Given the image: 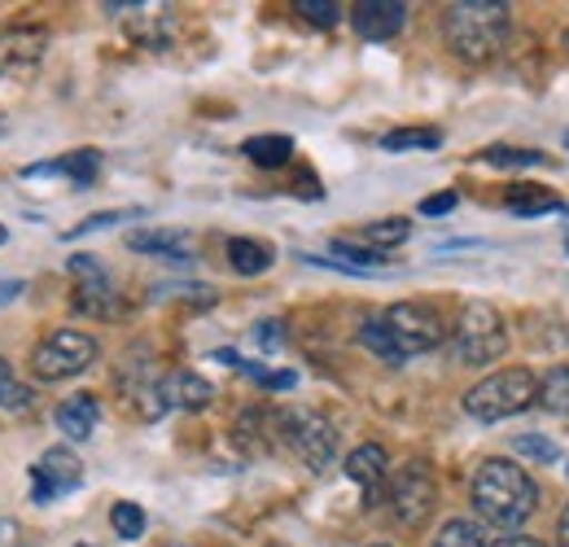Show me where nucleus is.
<instances>
[{
  "label": "nucleus",
  "mask_w": 569,
  "mask_h": 547,
  "mask_svg": "<svg viewBox=\"0 0 569 547\" xmlns=\"http://www.w3.org/2000/svg\"><path fill=\"white\" fill-rule=\"evenodd\" d=\"M469 499H473V508H478V517L487 521V526H499V530H517V526H526L530 517H535V508H539V486L535 478L521 469V465H512V460H482L478 465V474L469 481Z\"/></svg>",
  "instance_id": "obj_1"
},
{
  "label": "nucleus",
  "mask_w": 569,
  "mask_h": 547,
  "mask_svg": "<svg viewBox=\"0 0 569 547\" xmlns=\"http://www.w3.org/2000/svg\"><path fill=\"white\" fill-rule=\"evenodd\" d=\"M508 31H512V9L503 0H456L442 13L447 49L469 67L499 58L508 44Z\"/></svg>",
  "instance_id": "obj_2"
},
{
  "label": "nucleus",
  "mask_w": 569,
  "mask_h": 547,
  "mask_svg": "<svg viewBox=\"0 0 569 547\" xmlns=\"http://www.w3.org/2000/svg\"><path fill=\"white\" fill-rule=\"evenodd\" d=\"M272 438L311 474H325L338 460V429L316 408H277L272 411Z\"/></svg>",
  "instance_id": "obj_3"
},
{
  "label": "nucleus",
  "mask_w": 569,
  "mask_h": 547,
  "mask_svg": "<svg viewBox=\"0 0 569 547\" xmlns=\"http://www.w3.org/2000/svg\"><path fill=\"white\" fill-rule=\"evenodd\" d=\"M535 399H539V377L530 368H499L465 395V411L482 425H496V420L535 408Z\"/></svg>",
  "instance_id": "obj_4"
},
{
  "label": "nucleus",
  "mask_w": 569,
  "mask_h": 547,
  "mask_svg": "<svg viewBox=\"0 0 569 547\" xmlns=\"http://www.w3.org/2000/svg\"><path fill=\"white\" fill-rule=\"evenodd\" d=\"M447 346H451V359H456V364H465V368H487L491 359H499V355L508 350V329H503V320H499V311L491 302L473 298V302L460 307Z\"/></svg>",
  "instance_id": "obj_5"
},
{
  "label": "nucleus",
  "mask_w": 569,
  "mask_h": 547,
  "mask_svg": "<svg viewBox=\"0 0 569 547\" xmlns=\"http://www.w3.org/2000/svg\"><path fill=\"white\" fill-rule=\"evenodd\" d=\"M101 359V342L92 338V334H83V329H53V334H44L36 350H31V372H36V381H71L79 372H88L92 364Z\"/></svg>",
  "instance_id": "obj_6"
},
{
  "label": "nucleus",
  "mask_w": 569,
  "mask_h": 547,
  "mask_svg": "<svg viewBox=\"0 0 569 547\" xmlns=\"http://www.w3.org/2000/svg\"><path fill=\"white\" fill-rule=\"evenodd\" d=\"M386 504H390V513H395L399 526H408V530H421L426 526L429 517H433V508H438V478H433V469H429L426 460H408L390 478Z\"/></svg>",
  "instance_id": "obj_7"
},
{
  "label": "nucleus",
  "mask_w": 569,
  "mask_h": 547,
  "mask_svg": "<svg viewBox=\"0 0 569 547\" xmlns=\"http://www.w3.org/2000/svg\"><path fill=\"white\" fill-rule=\"evenodd\" d=\"M377 320L386 325L390 342L399 346L403 359L426 355V350L447 342V325H442V316H438L429 302H390Z\"/></svg>",
  "instance_id": "obj_8"
},
{
  "label": "nucleus",
  "mask_w": 569,
  "mask_h": 547,
  "mask_svg": "<svg viewBox=\"0 0 569 547\" xmlns=\"http://www.w3.org/2000/svg\"><path fill=\"white\" fill-rule=\"evenodd\" d=\"M71 276H74V294H71V307L79 316H88V320H114L119 316V289H114V280L110 272L92 259V255H71Z\"/></svg>",
  "instance_id": "obj_9"
},
{
  "label": "nucleus",
  "mask_w": 569,
  "mask_h": 547,
  "mask_svg": "<svg viewBox=\"0 0 569 547\" xmlns=\"http://www.w3.org/2000/svg\"><path fill=\"white\" fill-rule=\"evenodd\" d=\"M119 390H123V399L137 408L141 420L167 416V404H162V377H158V368H153V359H149L144 346H137V350L119 364Z\"/></svg>",
  "instance_id": "obj_10"
},
{
  "label": "nucleus",
  "mask_w": 569,
  "mask_h": 547,
  "mask_svg": "<svg viewBox=\"0 0 569 547\" xmlns=\"http://www.w3.org/2000/svg\"><path fill=\"white\" fill-rule=\"evenodd\" d=\"M83 486V465L71 447H49L36 465H31V499L36 504H53L62 495H71Z\"/></svg>",
  "instance_id": "obj_11"
},
{
  "label": "nucleus",
  "mask_w": 569,
  "mask_h": 547,
  "mask_svg": "<svg viewBox=\"0 0 569 547\" xmlns=\"http://www.w3.org/2000/svg\"><path fill=\"white\" fill-rule=\"evenodd\" d=\"M347 478L363 490V508L386 504V486H390V456L381 442H359L347 456Z\"/></svg>",
  "instance_id": "obj_12"
},
{
  "label": "nucleus",
  "mask_w": 569,
  "mask_h": 547,
  "mask_svg": "<svg viewBox=\"0 0 569 547\" xmlns=\"http://www.w3.org/2000/svg\"><path fill=\"white\" fill-rule=\"evenodd\" d=\"M351 27H356L359 40L386 44L408 27V4L403 0H359L351 9Z\"/></svg>",
  "instance_id": "obj_13"
},
{
  "label": "nucleus",
  "mask_w": 569,
  "mask_h": 547,
  "mask_svg": "<svg viewBox=\"0 0 569 547\" xmlns=\"http://www.w3.org/2000/svg\"><path fill=\"white\" fill-rule=\"evenodd\" d=\"M49 49V27H4L0 31V74L36 67Z\"/></svg>",
  "instance_id": "obj_14"
},
{
  "label": "nucleus",
  "mask_w": 569,
  "mask_h": 547,
  "mask_svg": "<svg viewBox=\"0 0 569 547\" xmlns=\"http://www.w3.org/2000/svg\"><path fill=\"white\" fill-rule=\"evenodd\" d=\"M128 250L149 255V259H171V263H189L193 259V237L180 228H141L128 232Z\"/></svg>",
  "instance_id": "obj_15"
},
{
  "label": "nucleus",
  "mask_w": 569,
  "mask_h": 547,
  "mask_svg": "<svg viewBox=\"0 0 569 547\" xmlns=\"http://www.w3.org/2000/svg\"><path fill=\"white\" fill-rule=\"evenodd\" d=\"M214 399V386L207 377H198V372H189V368H180V372H167L162 377V404L167 411L180 408V411H202L211 408Z\"/></svg>",
  "instance_id": "obj_16"
},
{
  "label": "nucleus",
  "mask_w": 569,
  "mask_h": 547,
  "mask_svg": "<svg viewBox=\"0 0 569 547\" xmlns=\"http://www.w3.org/2000/svg\"><path fill=\"white\" fill-rule=\"evenodd\" d=\"M22 176H27V180H31V176H71L79 189H92L97 176H101V149H74V153L58 158V162H36V167H27Z\"/></svg>",
  "instance_id": "obj_17"
},
{
  "label": "nucleus",
  "mask_w": 569,
  "mask_h": 547,
  "mask_svg": "<svg viewBox=\"0 0 569 547\" xmlns=\"http://www.w3.org/2000/svg\"><path fill=\"white\" fill-rule=\"evenodd\" d=\"M53 420H58V429H62L71 442H83V438H92L97 425H101V404H97V395H71L67 404H58Z\"/></svg>",
  "instance_id": "obj_18"
},
{
  "label": "nucleus",
  "mask_w": 569,
  "mask_h": 547,
  "mask_svg": "<svg viewBox=\"0 0 569 547\" xmlns=\"http://www.w3.org/2000/svg\"><path fill=\"white\" fill-rule=\"evenodd\" d=\"M228 263H232L237 276H263L277 263V255L263 241H254V237H232L228 241Z\"/></svg>",
  "instance_id": "obj_19"
},
{
  "label": "nucleus",
  "mask_w": 569,
  "mask_h": 547,
  "mask_svg": "<svg viewBox=\"0 0 569 547\" xmlns=\"http://www.w3.org/2000/svg\"><path fill=\"white\" fill-rule=\"evenodd\" d=\"M237 442L250 451V456H263L277 438H272V411L263 408H250L237 416Z\"/></svg>",
  "instance_id": "obj_20"
},
{
  "label": "nucleus",
  "mask_w": 569,
  "mask_h": 547,
  "mask_svg": "<svg viewBox=\"0 0 569 547\" xmlns=\"http://www.w3.org/2000/svg\"><path fill=\"white\" fill-rule=\"evenodd\" d=\"M408 237H412V219H403V215H390V219H377V223L359 228V241H368V250H377V255L403 246Z\"/></svg>",
  "instance_id": "obj_21"
},
{
  "label": "nucleus",
  "mask_w": 569,
  "mask_h": 547,
  "mask_svg": "<svg viewBox=\"0 0 569 547\" xmlns=\"http://www.w3.org/2000/svg\"><path fill=\"white\" fill-rule=\"evenodd\" d=\"M241 153L254 162V167H263V171H277V167H284L289 158H293V140L289 137H250L246 145H241Z\"/></svg>",
  "instance_id": "obj_22"
},
{
  "label": "nucleus",
  "mask_w": 569,
  "mask_h": 547,
  "mask_svg": "<svg viewBox=\"0 0 569 547\" xmlns=\"http://www.w3.org/2000/svg\"><path fill=\"white\" fill-rule=\"evenodd\" d=\"M503 206L512 210V215H521V219H535V215H552V210H566L561 198H552V193H539V189H530V185H512L508 193H503Z\"/></svg>",
  "instance_id": "obj_23"
},
{
  "label": "nucleus",
  "mask_w": 569,
  "mask_h": 547,
  "mask_svg": "<svg viewBox=\"0 0 569 547\" xmlns=\"http://www.w3.org/2000/svg\"><path fill=\"white\" fill-rule=\"evenodd\" d=\"M442 145V132L438 128H395L381 137V149L386 153H429Z\"/></svg>",
  "instance_id": "obj_24"
},
{
  "label": "nucleus",
  "mask_w": 569,
  "mask_h": 547,
  "mask_svg": "<svg viewBox=\"0 0 569 547\" xmlns=\"http://www.w3.org/2000/svg\"><path fill=\"white\" fill-rule=\"evenodd\" d=\"M329 250L338 255L333 263H342L347 272L368 276V272H377V268H386V255H377V250H363V246L347 241V237H333V241H329Z\"/></svg>",
  "instance_id": "obj_25"
},
{
  "label": "nucleus",
  "mask_w": 569,
  "mask_h": 547,
  "mask_svg": "<svg viewBox=\"0 0 569 547\" xmlns=\"http://www.w3.org/2000/svg\"><path fill=\"white\" fill-rule=\"evenodd\" d=\"M487 526H478V521H469V517H451L438 535H433V544L429 547H487Z\"/></svg>",
  "instance_id": "obj_26"
},
{
  "label": "nucleus",
  "mask_w": 569,
  "mask_h": 547,
  "mask_svg": "<svg viewBox=\"0 0 569 547\" xmlns=\"http://www.w3.org/2000/svg\"><path fill=\"white\" fill-rule=\"evenodd\" d=\"M543 411H552V416H569V364L561 368H552V372H543V381H539V399H535Z\"/></svg>",
  "instance_id": "obj_27"
},
{
  "label": "nucleus",
  "mask_w": 569,
  "mask_h": 547,
  "mask_svg": "<svg viewBox=\"0 0 569 547\" xmlns=\"http://www.w3.org/2000/svg\"><path fill=\"white\" fill-rule=\"evenodd\" d=\"M359 342L368 346V350H372V355H377L381 364H390V368H399V364H408V359L399 355V346L390 342V334H386V325H381L377 316H368V320L359 325Z\"/></svg>",
  "instance_id": "obj_28"
},
{
  "label": "nucleus",
  "mask_w": 569,
  "mask_h": 547,
  "mask_svg": "<svg viewBox=\"0 0 569 547\" xmlns=\"http://www.w3.org/2000/svg\"><path fill=\"white\" fill-rule=\"evenodd\" d=\"M487 167H503V171H517V167H543L548 153L543 149H517V145H491L482 153Z\"/></svg>",
  "instance_id": "obj_29"
},
{
  "label": "nucleus",
  "mask_w": 569,
  "mask_h": 547,
  "mask_svg": "<svg viewBox=\"0 0 569 547\" xmlns=\"http://www.w3.org/2000/svg\"><path fill=\"white\" fill-rule=\"evenodd\" d=\"M110 526H114V535H119V539L137 544V539L144 535V526H149V521H144L141 504H132V499H119V504L110 508Z\"/></svg>",
  "instance_id": "obj_30"
},
{
  "label": "nucleus",
  "mask_w": 569,
  "mask_h": 547,
  "mask_svg": "<svg viewBox=\"0 0 569 547\" xmlns=\"http://www.w3.org/2000/svg\"><path fill=\"white\" fill-rule=\"evenodd\" d=\"M512 451L521 460H535V465H557L561 460V447L552 438H543V434H517L512 438Z\"/></svg>",
  "instance_id": "obj_31"
},
{
  "label": "nucleus",
  "mask_w": 569,
  "mask_h": 547,
  "mask_svg": "<svg viewBox=\"0 0 569 547\" xmlns=\"http://www.w3.org/2000/svg\"><path fill=\"white\" fill-rule=\"evenodd\" d=\"M0 408L18 411V408H31V386H22L9 368V359H0Z\"/></svg>",
  "instance_id": "obj_32"
},
{
  "label": "nucleus",
  "mask_w": 569,
  "mask_h": 547,
  "mask_svg": "<svg viewBox=\"0 0 569 547\" xmlns=\"http://www.w3.org/2000/svg\"><path fill=\"white\" fill-rule=\"evenodd\" d=\"M293 9L316 27H338L342 22V4L338 0H293Z\"/></svg>",
  "instance_id": "obj_33"
},
{
  "label": "nucleus",
  "mask_w": 569,
  "mask_h": 547,
  "mask_svg": "<svg viewBox=\"0 0 569 547\" xmlns=\"http://www.w3.org/2000/svg\"><path fill=\"white\" fill-rule=\"evenodd\" d=\"M132 215H144V210H101V215H88L83 223H74L71 232H67V241H79V237L101 232V228H114L119 219H132Z\"/></svg>",
  "instance_id": "obj_34"
},
{
  "label": "nucleus",
  "mask_w": 569,
  "mask_h": 547,
  "mask_svg": "<svg viewBox=\"0 0 569 547\" xmlns=\"http://www.w3.org/2000/svg\"><path fill=\"white\" fill-rule=\"evenodd\" d=\"M254 342L263 346V350H277L284 342V325L281 320H263L259 329H254Z\"/></svg>",
  "instance_id": "obj_35"
},
{
  "label": "nucleus",
  "mask_w": 569,
  "mask_h": 547,
  "mask_svg": "<svg viewBox=\"0 0 569 547\" xmlns=\"http://www.w3.org/2000/svg\"><path fill=\"white\" fill-rule=\"evenodd\" d=\"M456 206H460V193H433V198L421 202V215H429V219H433V215H451Z\"/></svg>",
  "instance_id": "obj_36"
},
{
  "label": "nucleus",
  "mask_w": 569,
  "mask_h": 547,
  "mask_svg": "<svg viewBox=\"0 0 569 547\" xmlns=\"http://www.w3.org/2000/svg\"><path fill=\"white\" fill-rule=\"evenodd\" d=\"M0 547H22V526H18V517H0Z\"/></svg>",
  "instance_id": "obj_37"
},
{
  "label": "nucleus",
  "mask_w": 569,
  "mask_h": 547,
  "mask_svg": "<svg viewBox=\"0 0 569 547\" xmlns=\"http://www.w3.org/2000/svg\"><path fill=\"white\" fill-rule=\"evenodd\" d=\"M487 547H543V544L530 539V535H499V539H491Z\"/></svg>",
  "instance_id": "obj_38"
},
{
  "label": "nucleus",
  "mask_w": 569,
  "mask_h": 547,
  "mask_svg": "<svg viewBox=\"0 0 569 547\" xmlns=\"http://www.w3.org/2000/svg\"><path fill=\"white\" fill-rule=\"evenodd\" d=\"M27 285L22 280H0V302H9V298H18Z\"/></svg>",
  "instance_id": "obj_39"
},
{
  "label": "nucleus",
  "mask_w": 569,
  "mask_h": 547,
  "mask_svg": "<svg viewBox=\"0 0 569 547\" xmlns=\"http://www.w3.org/2000/svg\"><path fill=\"white\" fill-rule=\"evenodd\" d=\"M557 544L569 547V504L561 508V526H557Z\"/></svg>",
  "instance_id": "obj_40"
},
{
  "label": "nucleus",
  "mask_w": 569,
  "mask_h": 547,
  "mask_svg": "<svg viewBox=\"0 0 569 547\" xmlns=\"http://www.w3.org/2000/svg\"><path fill=\"white\" fill-rule=\"evenodd\" d=\"M4 241H9V232H4V223H0V246H4Z\"/></svg>",
  "instance_id": "obj_41"
},
{
  "label": "nucleus",
  "mask_w": 569,
  "mask_h": 547,
  "mask_svg": "<svg viewBox=\"0 0 569 547\" xmlns=\"http://www.w3.org/2000/svg\"><path fill=\"white\" fill-rule=\"evenodd\" d=\"M74 547H97V544H74Z\"/></svg>",
  "instance_id": "obj_42"
},
{
  "label": "nucleus",
  "mask_w": 569,
  "mask_h": 547,
  "mask_svg": "<svg viewBox=\"0 0 569 547\" xmlns=\"http://www.w3.org/2000/svg\"><path fill=\"white\" fill-rule=\"evenodd\" d=\"M372 547H395V544H372Z\"/></svg>",
  "instance_id": "obj_43"
},
{
  "label": "nucleus",
  "mask_w": 569,
  "mask_h": 547,
  "mask_svg": "<svg viewBox=\"0 0 569 547\" xmlns=\"http://www.w3.org/2000/svg\"><path fill=\"white\" fill-rule=\"evenodd\" d=\"M566 49H569V31H566Z\"/></svg>",
  "instance_id": "obj_44"
},
{
  "label": "nucleus",
  "mask_w": 569,
  "mask_h": 547,
  "mask_svg": "<svg viewBox=\"0 0 569 547\" xmlns=\"http://www.w3.org/2000/svg\"><path fill=\"white\" fill-rule=\"evenodd\" d=\"M566 149H569V132H566Z\"/></svg>",
  "instance_id": "obj_45"
},
{
  "label": "nucleus",
  "mask_w": 569,
  "mask_h": 547,
  "mask_svg": "<svg viewBox=\"0 0 569 547\" xmlns=\"http://www.w3.org/2000/svg\"><path fill=\"white\" fill-rule=\"evenodd\" d=\"M566 474H569V460H566Z\"/></svg>",
  "instance_id": "obj_46"
},
{
  "label": "nucleus",
  "mask_w": 569,
  "mask_h": 547,
  "mask_svg": "<svg viewBox=\"0 0 569 547\" xmlns=\"http://www.w3.org/2000/svg\"><path fill=\"white\" fill-rule=\"evenodd\" d=\"M566 250H569V241H566Z\"/></svg>",
  "instance_id": "obj_47"
}]
</instances>
